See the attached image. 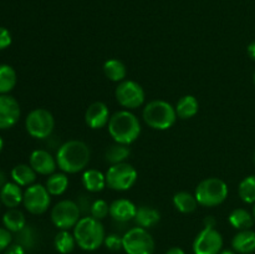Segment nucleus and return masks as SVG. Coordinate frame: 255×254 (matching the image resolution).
Returning <instances> with one entry per match:
<instances>
[{
    "label": "nucleus",
    "instance_id": "412c9836",
    "mask_svg": "<svg viewBox=\"0 0 255 254\" xmlns=\"http://www.w3.org/2000/svg\"><path fill=\"white\" fill-rule=\"evenodd\" d=\"M176 112H177V116L182 120H188L192 119V117L196 116L198 114V110H199V104H198V100L196 99L194 96L192 95H186V96L181 97L178 100L176 105Z\"/></svg>",
    "mask_w": 255,
    "mask_h": 254
},
{
    "label": "nucleus",
    "instance_id": "9d476101",
    "mask_svg": "<svg viewBox=\"0 0 255 254\" xmlns=\"http://www.w3.org/2000/svg\"><path fill=\"white\" fill-rule=\"evenodd\" d=\"M117 102L124 107L125 110H134L144 104V90L138 82L132 80H124L120 82L119 86L115 91Z\"/></svg>",
    "mask_w": 255,
    "mask_h": 254
},
{
    "label": "nucleus",
    "instance_id": "bb28decb",
    "mask_svg": "<svg viewBox=\"0 0 255 254\" xmlns=\"http://www.w3.org/2000/svg\"><path fill=\"white\" fill-rule=\"evenodd\" d=\"M16 85V71L10 65H0V95H7Z\"/></svg>",
    "mask_w": 255,
    "mask_h": 254
},
{
    "label": "nucleus",
    "instance_id": "49530a36",
    "mask_svg": "<svg viewBox=\"0 0 255 254\" xmlns=\"http://www.w3.org/2000/svg\"><path fill=\"white\" fill-rule=\"evenodd\" d=\"M253 80H254V85H255V72H254V76H253Z\"/></svg>",
    "mask_w": 255,
    "mask_h": 254
},
{
    "label": "nucleus",
    "instance_id": "2eb2a0df",
    "mask_svg": "<svg viewBox=\"0 0 255 254\" xmlns=\"http://www.w3.org/2000/svg\"><path fill=\"white\" fill-rule=\"evenodd\" d=\"M110 110L106 104L101 101H96L90 105L85 114V122L92 129L104 128L109 125Z\"/></svg>",
    "mask_w": 255,
    "mask_h": 254
},
{
    "label": "nucleus",
    "instance_id": "f03ea898",
    "mask_svg": "<svg viewBox=\"0 0 255 254\" xmlns=\"http://www.w3.org/2000/svg\"><path fill=\"white\" fill-rule=\"evenodd\" d=\"M109 133L116 143L131 144L141 134V124L129 110L117 111L110 117Z\"/></svg>",
    "mask_w": 255,
    "mask_h": 254
},
{
    "label": "nucleus",
    "instance_id": "b1692460",
    "mask_svg": "<svg viewBox=\"0 0 255 254\" xmlns=\"http://www.w3.org/2000/svg\"><path fill=\"white\" fill-rule=\"evenodd\" d=\"M228 221L233 228L238 229V231H246V229H251L253 227L254 217L247 209L237 208L229 214Z\"/></svg>",
    "mask_w": 255,
    "mask_h": 254
},
{
    "label": "nucleus",
    "instance_id": "58836bf2",
    "mask_svg": "<svg viewBox=\"0 0 255 254\" xmlns=\"http://www.w3.org/2000/svg\"><path fill=\"white\" fill-rule=\"evenodd\" d=\"M216 218L212 216H208L206 217V218L203 219V224L206 228H216Z\"/></svg>",
    "mask_w": 255,
    "mask_h": 254
},
{
    "label": "nucleus",
    "instance_id": "f8f14e48",
    "mask_svg": "<svg viewBox=\"0 0 255 254\" xmlns=\"http://www.w3.org/2000/svg\"><path fill=\"white\" fill-rule=\"evenodd\" d=\"M223 248V237L216 228L204 227L193 242L194 254H219Z\"/></svg>",
    "mask_w": 255,
    "mask_h": 254
},
{
    "label": "nucleus",
    "instance_id": "72a5a7b5",
    "mask_svg": "<svg viewBox=\"0 0 255 254\" xmlns=\"http://www.w3.org/2000/svg\"><path fill=\"white\" fill-rule=\"evenodd\" d=\"M104 244L111 252H119L124 249L122 237H120L119 234H109V236H106Z\"/></svg>",
    "mask_w": 255,
    "mask_h": 254
},
{
    "label": "nucleus",
    "instance_id": "f704fd0d",
    "mask_svg": "<svg viewBox=\"0 0 255 254\" xmlns=\"http://www.w3.org/2000/svg\"><path fill=\"white\" fill-rule=\"evenodd\" d=\"M11 232L7 231L6 228H0V252L5 251L11 244Z\"/></svg>",
    "mask_w": 255,
    "mask_h": 254
},
{
    "label": "nucleus",
    "instance_id": "79ce46f5",
    "mask_svg": "<svg viewBox=\"0 0 255 254\" xmlns=\"http://www.w3.org/2000/svg\"><path fill=\"white\" fill-rule=\"evenodd\" d=\"M6 183H7V181H6V176H5L4 172L0 171V189H1L2 187H4L5 184H6Z\"/></svg>",
    "mask_w": 255,
    "mask_h": 254
},
{
    "label": "nucleus",
    "instance_id": "6ab92c4d",
    "mask_svg": "<svg viewBox=\"0 0 255 254\" xmlns=\"http://www.w3.org/2000/svg\"><path fill=\"white\" fill-rule=\"evenodd\" d=\"M82 184L91 193L101 192L107 186L106 174H104L99 169H86L82 174Z\"/></svg>",
    "mask_w": 255,
    "mask_h": 254
},
{
    "label": "nucleus",
    "instance_id": "a211bd4d",
    "mask_svg": "<svg viewBox=\"0 0 255 254\" xmlns=\"http://www.w3.org/2000/svg\"><path fill=\"white\" fill-rule=\"evenodd\" d=\"M232 247L241 254H252L255 251V232L252 229L239 231L232 239Z\"/></svg>",
    "mask_w": 255,
    "mask_h": 254
},
{
    "label": "nucleus",
    "instance_id": "393cba45",
    "mask_svg": "<svg viewBox=\"0 0 255 254\" xmlns=\"http://www.w3.org/2000/svg\"><path fill=\"white\" fill-rule=\"evenodd\" d=\"M105 76L114 82H122L126 79V65L117 59H110L104 64Z\"/></svg>",
    "mask_w": 255,
    "mask_h": 254
},
{
    "label": "nucleus",
    "instance_id": "4c0bfd02",
    "mask_svg": "<svg viewBox=\"0 0 255 254\" xmlns=\"http://www.w3.org/2000/svg\"><path fill=\"white\" fill-rule=\"evenodd\" d=\"M4 254H25V248L20 244H10L6 249H5Z\"/></svg>",
    "mask_w": 255,
    "mask_h": 254
},
{
    "label": "nucleus",
    "instance_id": "20e7f679",
    "mask_svg": "<svg viewBox=\"0 0 255 254\" xmlns=\"http://www.w3.org/2000/svg\"><path fill=\"white\" fill-rule=\"evenodd\" d=\"M142 117L151 128L164 131L176 124L178 116L176 109L169 102L163 100H153L144 106Z\"/></svg>",
    "mask_w": 255,
    "mask_h": 254
},
{
    "label": "nucleus",
    "instance_id": "5701e85b",
    "mask_svg": "<svg viewBox=\"0 0 255 254\" xmlns=\"http://www.w3.org/2000/svg\"><path fill=\"white\" fill-rule=\"evenodd\" d=\"M2 224H4V228H6L11 233H17L26 226V219L21 211L16 208H10L2 216Z\"/></svg>",
    "mask_w": 255,
    "mask_h": 254
},
{
    "label": "nucleus",
    "instance_id": "9b49d317",
    "mask_svg": "<svg viewBox=\"0 0 255 254\" xmlns=\"http://www.w3.org/2000/svg\"><path fill=\"white\" fill-rule=\"evenodd\" d=\"M51 194L42 184H31L24 192L22 204L29 213L39 216L44 214L49 209L51 203Z\"/></svg>",
    "mask_w": 255,
    "mask_h": 254
},
{
    "label": "nucleus",
    "instance_id": "cd10ccee",
    "mask_svg": "<svg viewBox=\"0 0 255 254\" xmlns=\"http://www.w3.org/2000/svg\"><path fill=\"white\" fill-rule=\"evenodd\" d=\"M45 187L51 196H61L69 187V177L66 176V173L50 174Z\"/></svg>",
    "mask_w": 255,
    "mask_h": 254
},
{
    "label": "nucleus",
    "instance_id": "09e8293b",
    "mask_svg": "<svg viewBox=\"0 0 255 254\" xmlns=\"http://www.w3.org/2000/svg\"><path fill=\"white\" fill-rule=\"evenodd\" d=\"M0 204H1V201H0Z\"/></svg>",
    "mask_w": 255,
    "mask_h": 254
},
{
    "label": "nucleus",
    "instance_id": "a19ab883",
    "mask_svg": "<svg viewBox=\"0 0 255 254\" xmlns=\"http://www.w3.org/2000/svg\"><path fill=\"white\" fill-rule=\"evenodd\" d=\"M248 55H249V57H251L252 60H254V61H255V41L251 42V44H249V46H248Z\"/></svg>",
    "mask_w": 255,
    "mask_h": 254
},
{
    "label": "nucleus",
    "instance_id": "a878e982",
    "mask_svg": "<svg viewBox=\"0 0 255 254\" xmlns=\"http://www.w3.org/2000/svg\"><path fill=\"white\" fill-rule=\"evenodd\" d=\"M173 204L181 213H192L198 207L196 196L189 192H178L173 196Z\"/></svg>",
    "mask_w": 255,
    "mask_h": 254
},
{
    "label": "nucleus",
    "instance_id": "7c9ffc66",
    "mask_svg": "<svg viewBox=\"0 0 255 254\" xmlns=\"http://www.w3.org/2000/svg\"><path fill=\"white\" fill-rule=\"evenodd\" d=\"M238 194L244 203H255V176H248L239 183Z\"/></svg>",
    "mask_w": 255,
    "mask_h": 254
},
{
    "label": "nucleus",
    "instance_id": "f3484780",
    "mask_svg": "<svg viewBox=\"0 0 255 254\" xmlns=\"http://www.w3.org/2000/svg\"><path fill=\"white\" fill-rule=\"evenodd\" d=\"M24 192L21 187L15 182H7L1 189H0V201L7 208H16L20 203H22Z\"/></svg>",
    "mask_w": 255,
    "mask_h": 254
},
{
    "label": "nucleus",
    "instance_id": "1a4fd4ad",
    "mask_svg": "<svg viewBox=\"0 0 255 254\" xmlns=\"http://www.w3.org/2000/svg\"><path fill=\"white\" fill-rule=\"evenodd\" d=\"M81 218V211L76 202L71 199H62L51 209V221L60 231H69L74 228Z\"/></svg>",
    "mask_w": 255,
    "mask_h": 254
},
{
    "label": "nucleus",
    "instance_id": "aec40b11",
    "mask_svg": "<svg viewBox=\"0 0 255 254\" xmlns=\"http://www.w3.org/2000/svg\"><path fill=\"white\" fill-rule=\"evenodd\" d=\"M161 219V214L156 208L149 206H141L137 208L136 217L134 221L138 224V227H142L144 229L152 228L156 226Z\"/></svg>",
    "mask_w": 255,
    "mask_h": 254
},
{
    "label": "nucleus",
    "instance_id": "a18cd8bd",
    "mask_svg": "<svg viewBox=\"0 0 255 254\" xmlns=\"http://www.w3.org/2000/svg\"><path fill=\"white\" fill-rule=\"evenodd\" d=\"M253 217H254V221H255V203H254V207H253Z\"/></svg>",
    "mask_w": 255,
    "mask_h": 254
},
{
    "label": "nucleus",
    "instance_id": "37998d69",
    "mask_svg": "<svg viewBox=\"0 0 255 254\" xmlns=\"http://www.w3.org/2000/svg\"><path fill=\"white\" fill-rule=\"evenodd\" d=\"M219 254H236V253H234V251H231V249H223V251H221V253Z\"/></svg>",
    "mask_w": 255,
    "mask_h": 254
},
{
    "label": "nucleus",
    "instance_id": "c9c22d12",
    "mask_svg": "<svg viewBox=\"0 0 255 254\" xmlns=\"http://www.w3.org/2000/svg\"><path fill=\"white\" fill-rule=\"evenodd\" d=\"M11 45V34L7 29L0 26V50H4Z\"/></svg>",
    "mask_w": 255,
    "mask_h": 254
},
{
    "label": "nucleus",
    "instance_id": "6e6552de",
    "mask_svg": "<svg viewBox=\"0 0 255 254\" xmlns=\"http://www.w3.org/2000/svg\"><path fill=\"white\" fill-rule=\"evenodd\" d=\"M137 177L136 168L132 164L122 162L110 167L106 172V183L114 191H128L136 183Z\"/></svg>",
    "mask_w": 255,
    "mask_h": 254
},
{
    "label": "nucleus",
    "instance_id": "e433bc0d",
    "mask_svg": "<svg viewBox=\"0 0 255 254\" xmlns=\"http://www.w3.org/2000/svg\"><path fill=\"white\" fill-rule=\"evenodd\" d=\"M77 206H79L80 211H81V213H90V211H91V206L92 203L90 202V199L87 198L86 196H81L79 197V199H77Z\"/></svg>",
    "mask_w": 255,
    "mask_h": 254
},
{
    "label": "nucleus",
    "instance_id": "dca6fc26",
    "mask_svg": "<svg viewBox=\"0 0 255 254\" xmlns=\"http://www.w3.org/2000/svg\"><path fill=\"white\" fill-rule=\"evenodd\" d=\"M137 207L133 202L126 198H120L110 204V216L116 222L126 223L136 217Z\"/></svg>",
    "mask_w": 255,
    "mask_h": 254
},
{
    "label": "nucleus",
    "instance_id": "ea45409f",
    "mask_svg": "<svg viewBox=\"0 0 255 254\" xmlns=\"http://www.w3.org/2000/svg\"><path fill=\"white\" fill-rule=\"evenodd\" d=\"M166 254H186V252L182 248H179V247H173V248H169L166 252Z\"/></svg>",
    "mask_w": 255,
    "mask_h": 254
},
{
    "label": "nucleus",
    "instance_id": "473e14b6",
    "mask_svg": "<svg viewBox=\"0 0 255 254\" xmlns=\"http://www.w3.org/2000/svg\"><path fill=\"white\" fill-rule=\"evenodd\" d=\"M90 214H91V217H94V218L99 219V221L106 218L110 214L109 203H107L105 199H96V201L92 202Z\"/></svg>",
    "mask_w": 255,
    "mask_h": 254
},
{
    "label": "nucleus",
    "instance_id": "7ed1b4c3",
    "mask_svg": "<svg viewBox=\"0 0 255 254\" xmlns=\"http://www.w3.org/2000/svg\"><path fill=\"white\" fill-rule=\"evenodd\" d=\"M74 237L76 239V244L82 251L92 252L104 244L106 234L101 221L91 216H85L80 218L74 227Z\"/></svg>",
    "mask_w": 255,
    "mask_h": 254
},
{
    "label": "nucleus",
    "instance_id": "c756f323",
    "mask_svg": "<svg viewBox=\"0 0 255 254\" xmlns=\"http://www.w3.org/2000/svg\"><path fill=\"white\" fill-rule=\"evenodd\" d=\"M76 246V239H75L74 233H70L69 231H60L55 236L54 247L59 253L69 254L71 253Z\"/></svg>",
    "mask_w": 255,
    "mask_h": 254
},
{
    "label": "nucleus",
    "instance_id": "423d86ee",
    "mask_svg": "<svg viewBox=\"0 0 255 254\" xmlns=\"http://www.w3.org/2000/svg\"><path fill=\"white\" fill-rule=\"evenodd\" d=\"M25 127L27 133L34 138H49L54 132L55 119L49 110L35 109L26 116Z\"/></svg>",
    "mask_w": 255,
    "mask_h": 254
},
{
    "label": "nucleus",
    "instance_id": "c03bdc74",
    "mask_svg": "<svg viewBox=\"0 0 255 254\" xmlns=\"http://www.w3.org/2000/svg\"><path fill=\"white\" fill-rule=\"evenodd\" d=\"M2 148H4V141H2V138L0 137V152L2 151Z\"/></svg>",
    "mask_w": 255,
    "mask_h": 254
},
{
    "label": "nucleus",
    "instance_id": "ddd939ff",
    "mask_svg": "<svg viewBox=\"0 0 255 254\" xmlns=\"http://www.w3.org/2000/svg\"><path fill=\"white\" fill-rule=\"evenodd\" d=\"M20 105L10 95H0V129L14 126L20 119Z\"/></svg>",
    "mask_w": 255,
    "mask_h": 254
},
{
    "label": "nucleus",
    "instance_id": "2f4dec72",
    "mask_svg": "<svg viewBox=\"0 0 255 254\" xmlns=\"http://www.w3.org/2000/svg\"><path fill=\"white\" fill-rule=\"evenodd\" d=\"M16 242L25 249H32L37 243V234L32 227L25 226L20 232H17Z\"/></svg>",
    "mask_w": 255,
    "mask_h": 254
},
{
    "label": "nucleus",
    "instance_id": "39448f33",
    "mask_svg": "<svg viewBox=\"0 0 255 254\" xmlns=\"http://www.w3.org/2000/svg\"><path fill=\"white\" fill-rule=\"evenodd\" d=\"M228 186L221 178H206L197 186L194 196L202 207H217L223 203L228 197Z\"/></svg>",
    "mask_w": 255,
    "mask_h": 254
},
{
    "label": "nucleus",
    "instance_id": "4468645a",
    "mask_svg": "<svg viewBox=\"0 0 255 254\" xmlns=\"http://www.w3.org/2000/svg\"><path fill=\"white\" fill-rule=\"evenodd\" d=\"M29 164L36 173L42 174V176H50L55 173V169L57 167L56 158H54V156L46 149L32 151L30 154Z\"/></svg>",
    "mask_w": 255,
    "mask_h": 254
},
{
    "label": "nucleus",
    "instance_id": "4be33fe9",
    "mask_svg": "<svg viewBox=\"0 0 255 254\" xmlns=\"http://www.w3.org/2000/svg\"><path fill=\"white\" fill-rule=\"evenodd\" d=\"M12 182L19 184L20 187H29L34 184L36 179V172L31 168L30 164H17L11 169Z\"/></svg>",
    "mask_w": 255,
    "mask_h": 254
},
{
    "label": "nucleus",
    "instance_id": "f257e3e1",
    "mask_svg": "<svg viewBox=\"0 0 255 254\" xmlns=\"http://www.w3.org/2000/svg\"><path fill=\"white\" fill-rule=\"evenodd\" d=\"M91 157L89 146L79 139H71L59 147L56 152L57 167L64 173H79L87 167Z\"/></svg>",
    "mask_w": 255,
    "mask_h": 254
},
{
    "label": "nucleus",
    "instance_id": "0eeeda50",
    "mask_svg": "<svg viewBox=\"0 0 255 254\" xmlns=\"http://www.w3.org/2000/svg\"><path fill=\"white\" fill-rule=\"evenodd\" d=\"M124 251L126 254H153L154 239L148 231L142 227H134L122 237Z\"/></svg>",
    "mask_w": 255,
    "mask_h": 254
},
{
    "label": "nucleus",
    "instance_id": "c85d7f7f",
    "mask_svg": "<svg viewBox=\"0 0 255 254\" xmlns=\"http://www.w3.org/2000/svg\"><path fill=\"white\" fill-rule=\"evenodd\" d=\"M129 154H131V151H129L127 144L115 143L106 149V152H105V159L112 166V164L125 162L126 158H128Z\"/></svg>",
    "mask_w": 255,
    "mask_h": 254
},
{
    "label": "nucleus",
    "instance_id": "de8ad7c7",
    "mask_svg": "<svg viewBox=\"0 0 255 254\" xmlns=\"http://www.w3.org/2000/svg\"><path fill=\"white\" fill-rule=\"evenodd\" d=\"M254 164H255V154H254Z\"/></svg>",
    "mask_w": 255,
    "mask_h": 254
}]
</instances>
